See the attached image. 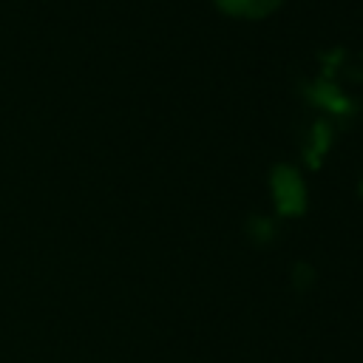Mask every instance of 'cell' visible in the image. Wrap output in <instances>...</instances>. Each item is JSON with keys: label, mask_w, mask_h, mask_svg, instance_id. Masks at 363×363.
I'll list each match as a JSON object with an SVG mask.
<instances>
[{"label": "cell", "mask_w": 363, "mask_h": 363, "mask_svg": "<svg viewBox=\"0 0 363 363\" xmlns=\"http://www.w3.org/2000/svg\"><path fill=\"white\" fill-rule=\"evenodd\" d=\"M216 6L230 14V17H244V20H258V17H267L272 14L281 0H216Z\"/></svg>", "instance_id": "cell-2"}, {"label": "cell", "mask_w": 363, "mask_h": 363, "mask_svg": "<svg viewBox=\"0 0 363 363\" xmlns=\"http://www.w3.org/2000/svg\"><path fill=\"white\" fill-rule=\"evenodd\" d=\"M329 142H332L329 125H326V122H315V128H312V145H309V150H306V159H309L312 167L320 164V156L329 150Z\"/></svg>", "instance_id": "cell-4"}, {"label": "cell", "mask_w": 363, "mask_h": 363, "mask_svg": "<svg viewBox=\"0 0 363 363\" xmlns=\"http://www.w3.org/2000/svg\"><path fill=\"white\" fill-rule=\"evenodd\" d=\"M306 94H309V99H315L318 105H323V108H329V111H335V113H352V111H354V105H352L343 94H337L332 82H318V85H312Z\"/></svg>", "instance_id": "cell-3"}, {"label": "cell", "mask_w": 363, "mask_h": 363, "mask_svg": "<svg viewBox=\"0 0 363 363\" xmlns=\"http://www.w3.org/2000/svg\"><path fill=\"white\" fill-rule=\"evenodd\" d=\"M360 190H363V187H360Z\"/></svg>", "instance_id": "cell-5"}, {"label": "cell", "mask_w": 363, "mask_h": 363, "mask_svg": "<svg viewBox=\"0 0 363 363\" xmlns=\"http://www.w3.org/2000/svg\"><path fill=\"white\" fill-rule=\"evenodd\" d=\"M269 182H272V196L281 216H301L306 210V187H303V179L295 173V167L278 164Z\"/></svg>", "instance_id": "cell-1"}]
</instances>
